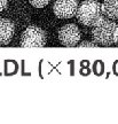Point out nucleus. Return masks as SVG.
Instances as JSON below:
<instances>
[{"mask_svg":"<svg viewBox=\"0 0 118 124\" xmlns=\"http://www.w3.org/2000/svg\"><path fill=\"white\" fill-rule=\"evenodd\" d=\"M93 40L102 46H111L116 44L118 38V24L110 20L102 18L100 22L93 27Z\"/></svg>","mask_w":118,"mask_h":124,"instance_id":"1","label":"nucleus"},{"mask_svg":"<svg viewBox=\"0 0 118 124\" xmlns=\"http://www.w3.org/2000/svg\"><path fill=\"white\" fill-rule=\"evenodd\" d=\"M102 5L97 0H85L78 7L76 16L81 24L86 27H94L103 18Z\"/></svg>","mask_w":118,"mask_h":124,"instance_id":"2","label":"nucleus"},{"mask_svg":"<svg viewBox=\"0 0 118 124\" xmlns=\"http://www.w3.org/2000/svg\"><path fill=\"white\" fill-rule=\"evenodd\" d=\"M46 45V33L39 27L26 28L21 37L22 47H44Z\"/></svg>","mask_w":118,"mask_h":124,"instance_id":"3","label":"nucleus"},{"mask_svg":"<svg viewBox=\"0 0 118 124\" xmlns=\"http://www.w3.org/2000/svg\"><path fill=\"white\" fill-rule=\"evenodd\" d=\"M78 0H56L53 12L59 18H71L77 14Z\"/></svg>","mask_w":118,"mask_h":124,"instance_id":"4","label":"nucleus"},{"mask_svg":"<svg viewBox=\"0 0 118 124\" xmlns=\"http://www.w3.org/2000/svg\"><path fill=\"white\" fill-rule=\"evenodd\" d=\"M59 39L66 47H74L80 40V31L74 24H66L59 31Z\"/></svg>","mask_w":118,"mask_h":124,"instance_id":"5","label":"nucleus"},{"mask_svg":"<svg viewBox=\"0 0 118 124\" xmlns=\"http://www.w3.org/2000/svg\"><path fill=\"white\" fill-rule=\"evenodd\" d=\"M15 32V25L10 20L0 18V45H6L12 40Z\"/></svg>","mask_w":118,"mask_h":124,"instance_id":"6","label":"nucleus"},{"mask_svg":"<svg viewBox=\"0 0 118 124\" xmlns=\"http://www.w3.org/2000/svg\"><path fill=\"white\" fill-rule=\"evenodd\" d=\"M103 15L111 20H118V0H104L102 5Z\"/></svg>","mask_w":118,"mask_h":124,"instance_id":"7","label":"nucleus"},{"mask_svg":"<svg viewBox=\"0 0 118 124\" xmlns=\"http://www.w3.org/2000/svg\"><path fill=\"white\" fill-rule=\"evenodd\" d=\"M30 4L33 6V7H37V8H43L45 6H47L48 2L51 0H29Z\"/></svg>","mask_w":118,"mask_h":124,"instance_id":"8","label":"nucleus"},{"mask_svg":"<svg viewBox=\"0 0 118 124\" xmlns=\"http://www.w3.org/2000/svg\"><path fill=\"white\" fill-rule=\"evenodd\" d=\"M80 47H96L97 44H94V43H89V41H83L81 44H79Z\"/></svg>","mask_w":118,"mask_h":124,"instance_id":"9","label":"nucleus"},{"mask_svg":"<svg viewBox=\"0 0 118 124\" xmlns=\"http://www.w3.org/2000/svg\"><path fill=\"white\" fill-rule=\"evenodd\" d=\"M7 6V0H0V12H2Z\"/></svg>","mask_w":118,"mask_h":124,"instance_id":"10","label":"nucleus"},{"mask_svg":"<svg viewBox=\"0 0 118 124\" xmlns=\"http://www.w3.org/2000/svg\"><path fill=\"white\" fill-rule=\"evenodd\" d=\"M116 44H117V46H118V38H117V41H116Z\"/></svg>","mask_w":118,"mask_h":124,"instance_id":"11","label":"nucleus"}]
</instances>
